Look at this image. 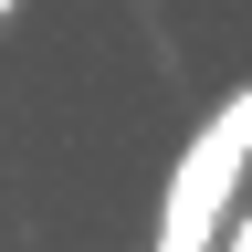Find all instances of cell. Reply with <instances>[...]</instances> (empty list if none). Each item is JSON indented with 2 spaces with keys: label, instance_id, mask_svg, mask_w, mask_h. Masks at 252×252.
<instances>
[{
  "label": "cell",
  "instance_id": "cell-1",
  "mask_svg": "<svg viewBox=\"0 0 252 252\" xmlns=\"http://www.w3.org/2000/svg\"><path fill=\"white\" fill-rule=\"evenodd\" d=\"M242 168H252V84L179 147L168 200H158V252H220V242H231V189H242Z\"/></svg>",
  "mask_w": 252,
  "mask_h": 252
},
{
  "label": "cell",
  "instance_id": "cell-2",
  "mask_svg": "<svg viewBox=\"0 0 252 252\" xmlns=\"http://www.w3.org/2000/svg\"><path fill=\"white\" fill-rule=\"evenodd\" d=\"M220 252H252V210H242V220H231V242H220Z\"/></svg>",
  "mask_w": 252,
  "mask_h": 252
},
{
  "label": "cell",
  "instance_id": "cell-3",
  "mask_svg": "<svg viewBox=\"0 0 252 252\" xmlns=\"http://www.w3.org/2000/svg\"><path fill=\"white\" fill-rule=\"evenodd\" d=\"M0 21H11V0H0Z\"/></svg>",
  "mask_w": 252,
  "mask_h": 252
}]
</instances>
